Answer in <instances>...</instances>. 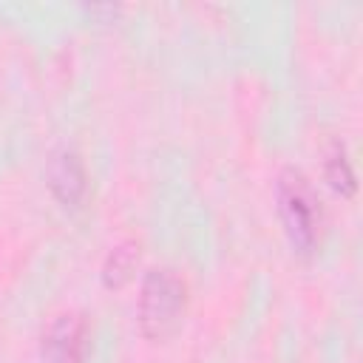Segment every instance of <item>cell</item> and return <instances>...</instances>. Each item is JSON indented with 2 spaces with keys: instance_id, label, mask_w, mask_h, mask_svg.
Returning <instances> with one entry per match:
<instances>
[{
  "instance_id": "cell-6",
  "label": "cell",
  "mask_w": 363,
  "mask_h": 363,
  "mask_svg": "<svg viewBox=\"0 0 363 363\" xmlns=\"http://www.w3.org/2000/svg\"><path fill=\"white\" fill-rule=\"evenodd\" d=\"M136 258H139V252H136L133 244H119L116 250H111V255L105 258V267H102L105 284L108 286H122L130 278V272L136 267Z\"/></svg>"
},
{
  "instance_id": "cell-2",
  "label": "cell",
  "mask_w": 363,
  "mask_h": 363,
  "mask_svg": "<svg viewBox=\"0 0 363 363\" xmlns=\"http://www.w3.org/2000/svg\"><path fill=\"white\" fill-rule=\"evenodd\" d=\"M187 303V286L184 278L170 267H156L145 275L139 289V326L147 337H164L170 335Z\"/></svg>"
},
{
  "instance_id": "cell-3",
  "label": "cell",
  "mask_w": 363,
  "mask_h": 363,
  "mask_svg": "<svg viewBox=\"0 0 363 363\" xmlns=\"http://www.w3.org/2000/svg\"><path fill=\"white\" fill-rule=\"evenodd\" d=\"M88 349V323L77 312L57 315L43 335L45 363H82Z\"/></svg>"
},
{
  "instance_id": "cell-4",
  "label": "cell",
  "mask_w": 363,
  "mask_h": 363,
  "mask_svg": "<svg viewBox=\"0 0 363 363\" xmlns=\"http://www.w3.org/2000/svg\"><path fill=\"white\" fill-rule=\"evenodd\" d=\"M45 179H48L51 193L57 196V201L65 207H77L85 196V187H88L82 159L71 147H60L51 153L48 167H45Z\"/></svg>"
},
{
  "instance_id": "cell-5",
  "label": "cell",
  "mask_w": 363,
  "mask_h": 363,
  "mask_svg": "<svg viewBox=\"0 0 363 363\" xmlns=\"http://www.w3.org/2000/svg\"><path fill=\"white\" fill-rule=\"evenodd\" d=\"M323 173H326V182L343 193V196H352L354 193V170H352V162L346 156V147L340 142H332L323 153Z\"/></svg>"
},
{
  "instance_id": "cell-1",
  "label": "cell",
  "mask_w": 363,
  "mask_h": 363,
  "mask_svg": "<svg viewBox=\"0 0 363 363\" xmlns=\"http://www.w3.org/2000/svg\"><path fill=\"white\" fill-rule=\"evenodd\" d=\"M275 201L295 252L312 255L323 238V207L312 182L298 167H284L275 179Z\"/></svg>"
}]
</instances>
